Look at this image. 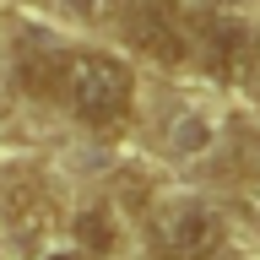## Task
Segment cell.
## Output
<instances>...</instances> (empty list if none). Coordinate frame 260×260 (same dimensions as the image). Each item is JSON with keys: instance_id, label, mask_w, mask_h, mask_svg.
<instances>
[{"instance_id": "6da1fadb", "label": "cell", "mask_w": 260, "mask_h": 260, "mask_svg": "<svg viewBox=\"0 0 260 260\" xmlns=\"http://www.w3.org/2000/svg\"><path fill=\"white\" fill-rule=\"evenodd\" d=\"M60 92H65V103H71V114H76L81 125L114 130L130 114L136 81H130V65L114 60V54H65Z\"/></svg>"}, {"instance_id": "7a4b0ae2", "label": "cell", "mask_w": 260, "mask_h": 260, "mask_svg": "<svg viewBox=\"0 0 260 260\" xmlns=\"http://www.w3.org/2000/svg\"><path fill=\"white\" fill-rule=\"evenodd\" d=\"M228 239L222 211L206 201H168L152 211V249L157 260H211Z\"/></svg>"}, {"instance_id": "3957f363", "label": "cell", "mask_w": 260, "mask_h": 260, "mask_svg": "<svg viewBox=\"0 0 260 260\" xmlns=\"http://www.w3.org/2000/svg\"><path fill=\"white\" fill-rule=\"evenodd\" d=\"M255 27L249 22H239V16H206L201 22V60H206V71L217 81H228V87H239L249 71H255Z\"/></svg>"}, {"instance_id": "277c9868", "label": "cell", "mask_w": 260, "mask_h": 260, "mask_svg": "<svg viewBox=\"0 0 260 260\" xmlns=\"http://www.w3.org/2000/svg\"><path fill=\"white\" fill-rule=\"evenodd\" d=\"M125 27L152 60H162V65L190 60V32H184V22L174 16L168 0H136V11L125 16Z\"/></svg>"}, {"instance_id": "5b68a950", "label": "cell", "mask_w": 260, "mask_h": 260, "mask_svg": "<svg viewBox=\"0 0 260 260\" xmlns=\"http://www.w3.org/2000/svg\"><path fill=\"white\" fill-rule=\"evenodd\" d=\"M174 141L184 146V152H206V146H211V136H206V119H195V114H184V119L174 125Z\"/></svg>"}, {"instance_id": "8992f818", "label": "cell", "mask_w": 260, "mask_h": 260, "mask_svg": "<svg viewBox=\"0 0 260 260\" xmlns=\"http://www.w3.org/2000/svg\"><path fill=\"white\" fill-rule=\"evenodd\" d=\"M76 233H81V244H92L98 255L109 249V222H103V211H92V217H81V222H76Z\"/></svg>"}, {"instance_id": "52a82bcc", "label": "cell", "mask_w": 260, "mask_h": 260, "mask_svg": "<svg viewBox=\"0 0 260 260\" xmlns=\"http://www.w3.org/2000/svg\"><path fill=\"white\" fill-rule=\"evenodd\" d=\"M71 6H76V11H87V16H98V11H103V0H71Z\"/></svg>"}, {"instance_id": "ba28073f", "label": "cell", "mask_w": 260, "mask_h": 260, "mask_svg": "<svg viewBox=\"0 0 260 260\" xmlns=\"http://www.w3.org/2000/svg\"><path fill=\"white\" fill-rule=\"evenodd\" d=\"M54 260H76V255H54Z\"/></svg>"}]
</instances>
